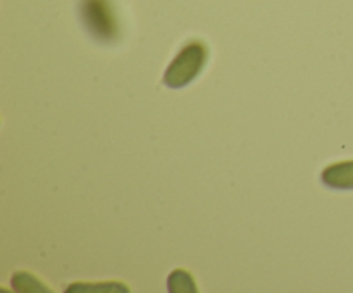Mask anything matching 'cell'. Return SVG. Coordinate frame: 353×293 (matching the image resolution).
I'll list each match as a JSON object with an SVG mask.
<instances>
[{
    "label": "cell",
    "mask_w": 353,
    "mask_h": 293,
    "mask_svg": "<svg viewBox=\"0 0 353 293\" xmlns=\"http://www.w3.org/2000/svg\"><path fill=\"white\" fill-rule=\"evenodd\" d=\"M207 61V47L202 41H192L176 55L164 74V83L169 88H183L199 76Z\"/></svg>",
    "instance_id": "cell-1"
},
{
    "label": "cell",
    "mask_w": 353,
    "mask_h": 293,
    "mask_svg": "<svg viewBox=\"0 0 353 293\" xmlns=\"http://www.w3.org/2000/svg\"><path fill=\"white\" fill-rule=\"evenodd\" d=\"M172 281H178V288L174 292H195V283H193L192 276L186 274L185 271H176L174 274H171Z\"/></svg>",
    "instance_id": "cell-5"
},
{
    "label": "cell",
    "mask_w": 353,
    "mask_h": 293,
    "mask_svg": "<svg viewBox=\"0 0 353 293\" xmlns=\"http://www.w3.org/2000/svg\"><path fill=\"white\" fill-rule=\"evenodd\" d=\"M323 183L334 190H353V161L338 162L323 171Z\"/></svg>",
    "instance_id": "cell-3"
},
{
    "label": "cell",
    "mask_w": 353,
    "mask_h": 293,
    "mask_svg": "<svg viewBox=\"0 0 353 293\" xmlns=\"http://www.w3.org/2000/svg\"><path fill=\"white\" fill-rule=\"evenodd\" d=\"M83 19L86 28L95 38L102 41H110L116 37V21L105 0H85L81 7Z\"/></svg>",
    "instance_id": "cell-2"
},
{
    "label": "cell",
    "mask_w": 353,
    "mask_h": 293,
    "mask_svg": "<svg viewBox=\"0 0 353 293\" xmlns=\"http://www.w3.org/2000/svg\"><path fill=\"white\" fill-rule=\"evenodd\" d=\"M100 288L126 290V286H121L119 283H103V286H88V285L79 286V285H74V286H71V288H68V292H79V290H100Z\"/></svg>",
    "instance_id": "cell-6"
},
{
    "label": "cell",
    "mask_w": 353,
    "mask_h": 293,
    "mask_svg": "<svg viewBox=\"0 0 353 293\" xmlns=\"http://www.w3.org/2000/svg\"><path fill=\"white\" fill-rule=\"evenodd\" d=\"M12 285L17 292H48V288H45L38 279H34L31 274H26V272H19L12 278Z\"/></svg>",
    "instance_id": "cell-4"
}]
</instances>
